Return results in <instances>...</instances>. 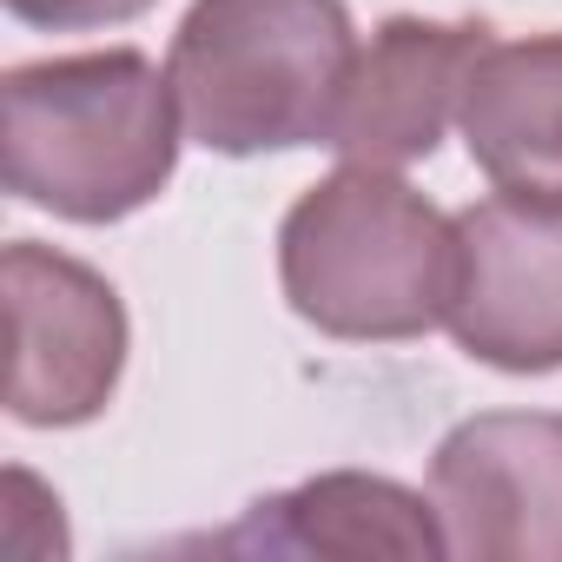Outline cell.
<instances>
[{
	"mask_svg": "<svg viewBox=\"0 0 562 562\" xmlns=\"http://www.w3.org/2000/svg\"><path fill=\"white\" fill-rule=\"evenodd\" d=\"M186 120L139 47L21 60L0 80V166L21 205L67 225H120L179 172Z\"/></svg>",
	"mask_w": 562,
	"mask_h": 562,
	"instance_id": "1",
	"label": "cell"
},
{
	"mask_svg": "<svg viewBox=\"0 0 562 562\" xmlns=\"http://www.w3.org/2000/svg\"><path fill=\"white\" fill-rule=\"evenodd\" d=\"M457 232L391 166H338L278 225L285 305L338 345H411L450 312Z\"/></svg>",
	"mask_w": 562,
	"mask_h": 562,
	"instance_id": "2",
	"label": "cell"
},
{
	"mask_svg": "<svg viewBox=\"0 0 562 562\" xmlns=\"http://www.w3.org/2000/svg\"><path fill=\"white\" fill-rule=\"evenodd\" d=\"M351 67L345 0H192L166 47L186 139L225 159L331 146Z\"/></svg>",
	"mask_w": 562,
	"mask_h": 562,
	"instance_id": "3",
	"label": "cell"
},
{
	"mask_svg": "<svg viewBox=\"0 0 562 562\" xmlns=\"http://www.w3.org/2000/svg\"><path fill=\"white\" fill-rule=\"evenodd\" d=\"M0 292H8V417L27 430L93 424L113 404L133 351L113 278L87 258L14 238L0 251Z\"/></svg>",
	"mask_w": 562,
	"mask_h": 562,
	"instance_id": "4",
	"label": "cell"
},
{
	"mask_svg": "<svg viewBox=\"0 0 562 562\" xmlns=\"http://www.w3.org/2000/svg\"><path fill=\"white\" fill-rule=\"evenodd\" d=\"M457 278L443 331L503 378L562 371V205L490 192L450 218Z\"/></svg>",
	"mask_w": 562,
	"mask_h": 562,
	"instance_id": "5",
	"label": "cell"
},
{
	"mask_svg": "<svg viewBox=\"0 0 562 562\" xmlns=\"http://www.w3.org/2000/svg\"><path fill=\"white\" fill-rule=\"evenodd\" d=\"M430 503L463 562H562V411L463 417L430 457Z\"/></svg>",
	"mask_w": 562,
	"mask_h": 562,
	"instance_id": "6",
	"label": "cell"
},
{
	"mask_svg": "<svg viewBox=\"0 0 562 562\" xmlns=\"http://www.w3.org/2000/svg\"><path fill=\"white\" fill-rule=\"evenodd\" d=\"M496 27L483 21H424L391 14L345 80V106L331 126V153L351 166H411L443 146L463 113L470 74L490 54Z\"/></svg>",
	"mask_w": 562,
	"mask_h": 562,
	"instance_id": "7",
	"label": "cell"
},
{
	"mask_svg": "<svg viewBox=\"0 0 562 562\" xmlns=\"http://www.w3.org/2000/svg\"><path fill=\"white\" fill-rule=\"evenodd\" d=\"M218 549H265V555H450L437 503L397 476L371 470H325L278 496H258Z\"/></svg>",
	"mask_w": 562,
	"mask_h": 562,
	"instance_id": "8",
	"label": "cell"
},
{
	"mask_svg": "<svg viewBox=\"0 0 562 562\" xmlns=\"http://www.w3.org/2000/svg\"><path fill=\"white\" fill-rule=\"evenodd\" d=\"M457 133L496 192L562 205V34L490 41L470 74Z\"/></svg>",
	"mask_w": 562,
	"mask_h": 562,
	"instance_id": "9",
	"label": "cell"
},
{
	"mask_svg": "<svg viewBox=\"0 0 562 562\" xmlns=\"http://www.w3.org/2000/svg\"><path fill=\"white\" fill-rule=\"evenodd\" d=\"M146 8H159V0H8V14L41 34H100L139 21Z\"/></svg>",
	"mask_w": 562,
	"mask_h": 562,
	"instance_id": "10",
	"label": "cell"
}]
</instances>
